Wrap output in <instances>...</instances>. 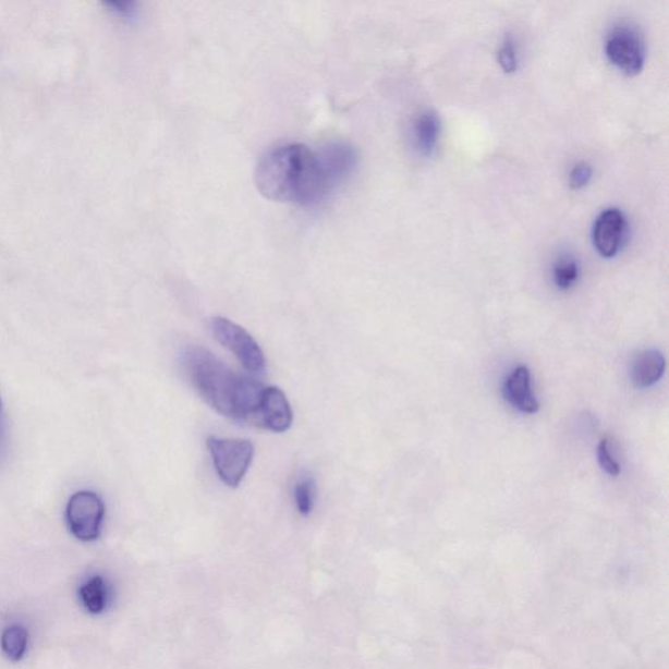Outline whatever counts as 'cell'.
I'll use <instances>...</instances> for the list:
<instances>
[{
  "mask_svg": "<svg viewBox=\"0 0 669 669\" xmlns=\"http://www.w3.org/2000/svg\"><path fill=\"white\" fill-rule=\"evenodd\" d=\"M207 448L222 483L239 488L253 463V442L248 439L208 437Z\"/></svg>",
  "mask_w": 669,
  "mask_h": 669,
  "instance_id": "4",
  "label": "cell"
},
{
  "mask_svg": "<svg viewBox=\"0 0 669 669\" xmlns=\"http://www.w3.org/2000/svg\"><path fill=\"white\" fill-rule=\"evenodd\" d=\"M594 169L587 161L576 162L569 173V186L572 190L585 188L593 180Z\"/></svg>",
  "mask_w": 669,
  "mask_h": 669,
  "instance_id": "18",
  "label": "cell"
},
{
  "mask_svg": "<svg viewBox=\"0 0 669 669\" xmlns=\"http://www.w3.org/2000/svg\"><path fill=\"white\" fill-rule=\"evenodd\" d=\"M598 461L603 471L609 476L616 477L621 474V465L612 455L609 438H603L598 446Z\"/></svg>",
  "mask_w": 669,
  "mask_h": 669,
  "instance_id": "17",
  "label": "cell"
},
{
  "mask_svg": "<svg viewBox=\"0 0 669 669\" xmlns=\"http://www.w3.org/2000/svg\"><path fill=\"white\" fill-rule=\"evenodd\" d=\"M666 357L657 350L638 354L632 366V382L637 389H648L658 384L666 373Z\"/></svg>",
  "mask_w": 669,
  "mask_h": 669,
  "instance_id": "11",
  "label": "cell"
},
{
  "mask_svg": "<svg viewBox=\"0 0 669 669\" xmlns=\"http://www.w3.org/2000/svg\"><path fill=\"white\" fill-rule=\"evenodd\" d=\"M104 518L102 498L92 490L76 491L65 508V521L71 534L81 542H95L100 537Z\"/></svg>",
  "mask_w": 669,
  "mask_h": 669,
  "instance_id": "6",
  "label": "cell"
},
{
  "mask_svg": "<svg viewBox=\"0 0 669 669\" xmlns=\"http://www.w3.org/2000/svg\"><path fill=\"white\" fill-rule=\"evenodd\" d=\"M293 495L299 513L304 516L309 515L314 509V503H316V481L309 475L300 477L296 485H294Z\"/></svg>",
  "mask_w": 669,
  "mask_h": 669,
  "instance_id": "15",
  "label": "cell"
},
{
  "mask_svg": "<svg viewBox=\"0 0 669 669\" xmlns=\"http://www.w3.org/2000/svg\"><path fill=\"white\" fill-rule=\"evenodd\" d=\"M111 13H114L121 19H134L137 12V4L135 2H107L104 3Z\"/></svg>",
  "mask_w": 669,
  "mask_h": 669,
  "instance_id": "19",
  "label": "cell"
},
{
  "mask_svg": "<svg viewBox=\"0 0 669 669\" xmlns=\"http://www.w3.org/2000/svg\"><path fill=\"white\" fill-rule=\"evenodd\" d=\"M7 439H9V431H7V418L4 412V405L2 396H0V462L5 457Z\"/></svg>",
  "mask_w": 669,
  "mask_h": 669,
  "instance_id": "20",
  "label": "cell"
},
{
  "mask_svg": "<svg viewBox=\"0 0 669 669\" xmlns=\"http://www.w3.org/2000/svg\"><path fill=\"white\" fill-rule=\"evenodd\" d=\"M183 367L194 389L215 411L234 422L259 426L260 402L266 386L235 373L202 346L186 348Z\"/></svg>",
  "mask_w": 669,
  "mask_h": 669,
  "instance_id": "2",
  "label": "cell"
},
{
  "mask_svg": "<svg viewBox=\"0 0 669 669\" xmlns=\"http://www.w3.org/2000/svg\"><path fill=\"white\" fill-rule=\"evenodd\" d=\"M628 238V219L620 208L601 211L593 227V244L603 258L616 257L624 247Z\"/></svg>",
  "mask_w": 669,
  "mask_h": 669,
  "instance_id": "7",
  "label": "cell"
},
{
  "mask_svg": "<svg viewBox=\"0 0 669 669\" xmlns=\"http://www.w3.org/2000/svg\"><path fill=\"white\" fill-rule=\"evenodd\" d=\"M2 648L7 658L19 661L24 658L26 647H28V632L20 625L7 628L2 634Z\"/></svg>",
  "mask_w": 669,
  "mask_h": 669,
  "instance_id": "14",
  "label": "cell"
},
{
  "mask_svg": "<svg viewBox=\"0 0 669 669\" xmlns=\"http://www.w3.org/2000/svg\"><path fill=\"white\" fill-rule=\"evenodd\" d=\"M439 135H441V120L436 111L424 110L411 123V139L417 154L431 157L437 153Z\"/></svg>",
  "mask_w": 669,
  "mask_h": 669,
  "instance_id": "10",
  "label": "cell"
},
{
  "mask_svg": "<svg viewBox=\"0 0 669 669\" xmlns=\"http://www.w3.org/2000/svg\"><path fill=\"white\" fill-rule=\"evenodd\" d=\"M555 285L560 291H569L580 279L581 267L573 254H561L556 258L552 268Z\"/></svg>",
  "mask_w": 669,
  "mask_h": 669,
  "instance_id": "12",
  "label": "cell"
},
{
  "mask_svg": "<svg viewBox=\"0 0 669 669\" xmlns=\"http://www.w3.org/2000/svg\"><path fill=\"white\" fill-rule=\"evenodd\" d=\"M605 51L608 61L625 75L634 76L644 70L646 45L637 25L628 22L615 24L607 33Z\"/></svg>",
  "mask_w": 669,
  "mask_h": 669,
  "instance_id": "3",
  "label": "cell"
},
{
  "mask_svg": "<svg viewBox=\"0 0 669 669\" xmlns=\"http://www.w3.org/2000/svg\"><path fill=\"white\" fill-rule=\"evenodd\" d=\"M83 605L90 613H101L107 607L108 587L101 576H94L81 588Z\"/></svg>",
  "mask_w": 669,
  "mask_h": 669,
  "instance_id": "13",
  "label": "cell"
},
{
  "mask_svg": "<svg viewBox=\"0 0 669 669\" xmlns=\"http://www.w3.org/2000/svg\"><path fill=\"white\" fill-rule=\"evenodd\" d=\"M293 411L285 393L275 386L266 387L261 396L259 426L275 433H284L291 428Z\"/></svg>",
  "mask_w": 669,
  "mask_h": 669,
  "instance_id": "8",
  "label": "cell"
},
{
  "mask_svg": "<svg viewBox=\"0 0 669 669\" xmlns=\"http://www.w3.org/2000/svg\"><path fill=\"white\" fill-rule=\"evenodd\" d=\"M211 331L221 345L239 358L248 373L261 374L266 369L264 351L244 327L228 318L216 317L211 320Z\"/></svg>",
  "mask_w": 669,
  "mask_h": 669,
  "instance_id": "5",
  "label": "cell"
},
{
  "mask_svg": "<svg viewBox=\"0 0 669 669\" xmlns=\"http://www.w3.org/2000/svg\"><path fill=\"white\" fill-rule=\"evenodd\" d=\"M503 396L508 402L523 413L539 412L540 402L536 399L531 386V372L527 366H516L510 376L504 380Z\"/></svg>",
  "mask_w": 669,
  "mask_h": 669,
  "instance_id": "9",
  "label": "cell"
},
{
  "mask_svg": "<svg viewBox=\"0 0 669 669\" xmlns=\"http://www.w3.org/2000/svg\"><path fill=\"white\" fill-rule=\"evenodd\" d=\"M357 166V150L350 144L330 143L313 149L287 143L260 157L254 179L267 199L313 207L344 185Z\"/></svg>",
  "mask_w": 669,
  "mask_h": 669,
  "instance_id": "1",
  "label": "cell"
},
{
  "mask_svg": "<svg viewBox=\"0 0 669 669\" xmlns=\"http://www.w3.org/2000/svg\"><path fill=\"white\" fill-rule=\"evenodd\" d=\"M498 63L507 74H513L520 65V52L514 37L507 36L503 38L500 49L497 52Z\"/></svg>",
  "mask_w": 669,
  "mask_h": 669,
  "instance_id": "16",
  "label": "cell"
}]
</instances>
